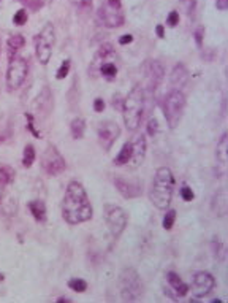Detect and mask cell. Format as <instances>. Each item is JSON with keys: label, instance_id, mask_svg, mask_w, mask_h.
<instances>
[{"label": "cell", "instance_id": "cell-1", "mask_svg": "<svg viewBox=\"0 0 228 303\" xmlns=\"http://www.w3.org/2000/svg\"><path fill=\"white\" fill-rule=\"evenodd\" d=\"M94 210L84 186L78 181L68 182L62 200V216L71 226L83 224L92 218Z\"/></svg>", "mask_w": 228, "mask_h": 303}, {"label": "cell", "instance_id": "cell-2", "mask_svg": "<svg viewBox=\"0 0 228 303\" xmlns=\"http://www.w3.org/2000/svg\"><path fill=\"white\" fill-rule=\"evenodd\" d=\"M174 192V177L168 167H160L154 175L149 198L159 210H167Z\"/></svg>", "mask_w": 228, "mask_h": 303}, {"label": "cell", "instance_id": "cell-3", "mask_svg": "<svg viewBox=\"0 0 228 303\" xmlns=\"http://www.w3.org/2000/svg\"><path fill=\"white\" fill-rule=\"evenodd\" d=\"M144 103L146 95L141 84L133 86V89L128 92V95L122 103V113H124V124L128 130H136L141 124V119L144 115Z\"/></svg>", "mask_w": 228, "mask_h": 303}, {"label": "cell", "instance_id": "cell-4", "mask_svg": "<svg viewBox=\"0 0 228 303\" xmlns=\"http://www.w3.org/2000/svg\"><path fill=\"white\" fill-rule=\"evenodd\" d=\"M92 71L97 75H100L107 81H114L117 76V54L114 51V48L111 45H103L100 46L99 53L94 58L92 62Z\"/></svg>", "mask_w": 228, "mask_h": 303}, {"label": "cell", "instance_id": "cell-5", "mask_svg": "<svg viewBox=\"0 0 228 303\" xmlns=\"http://www.w3.org/2000/svg\"><path fill=\"white\" fill-rule=\"evenodd\" d=\"M119 291L124 302H136L143 296V283L135 268H124L120 272Z\"/></svg>", "mask_w": 228, "mask_h": 303}, {"label": "cell", "instance_id": "cell-6", "mask_svg": "<svg viewBox=\"0 0 228 303\" xmlns=\"http://www.w3.org/2000/svg\"><path fill=\"white\" fill-rule=\"evenodd\" d=\"M164 115L167 118V122L171 129H174V127L179 124L182 118V113H184V108H185V95L177 91V89H171L164 99Z\"/></svg>", "mask_w": 228, "mask_h": 303}, {"label": "cell", "instance_id": "cell-7", "mask_svg": "<svg viewBox=\"0 0 228 303\" xmlns=\"http://www.w3.org/2000/svg\"><path fill=\"white\" fill-rule=\"evenodd\" d=\"M56 43V30L51 22H48L46 26L40 30V34L35 37V53L37 59L40 63H50L51 56H53V48Z\"/></svg>", "mask_w": 228, "mask_h": 303}, {"label": "cell", "instance_id": "cell-8", "mask_svg": "<svg viewBox=\"0 0 228 303\" xmlns=\"http://www.w3.org/2000/svg\"><path fill=\"white\" fill-rule=\"evenodd\" d=\"M29 73V62L21 56H10V63L6 68V87L10 91L19 89Z\"/></svg>", "mask_w": 228, "mask_h": 303}, {"label": "cell", "instance_id": "cell-9", "mask_svg": "<svg viewBox=\"0 0 228 303\" xmlns=\"http://www.w3.org/2000/svg\"><path fill=\"white\" fill-rule=\"evenodd\" d=\"M99 19L108 29L120 27L125 19L122 0H105L99 10Z\"/></svg>", "mask_w": 228, "mask_h": 303}, {"label": "cell", "instance_id": "cell-10", "mask_svg": "<svg viewBox=\"0 0 228 303\" xmlns=\"http://www.w3.org/2000/svg\"><path fill=\"white\" fill-rule=\"evenodd\" d=\"M105 221H107V226L110 229V232L114 238H117L122 235V232L127 227V213L124 208H120L117 205H105Z\"/></svg>", "mask_w": 228, "mask_h": 303}, {"label": "cell", "instance_id": "cell-11", "mask_svg": "<svg viewBox=\"0 0 228 303\" xmlns=\"http://www.w3.org/2000/svg\"><path fill=\"white\" fill-rule=\"evenodd\" d=\"M42 167L43 170L51 175V177H57V175H60L62 172H65L67 169V164H65V159L62 157V154L59 153V149L56 146L50 145L45 153L42 156Z\"/></svg>", "mask_w": 228, "mask_h": 303}, {"label": "cell", "instance_id": "cell-12", "mask_svg": "<svg viewBox=\"0 0 228 303\" xmlns=\"http://www.w3.org/2000/svg\"><path fill=\"white\" fill-rule=\"evenodd\" d=\"M216 280L214 276L208 272H197L193 275V283H192V294L197 299L205 297L214 289Z\"/></svg>", "mask_w": 228, "mask_h": 303}, {"label": "cell", "instance_id": "cell-13", "mask_svg": "<svg viewBox=\"0 0 228 303\" xmlns=\"http://www.w3.org/2000/svg\"><path fill=\"white\" fill-rule=\"evenodd\" d=\"M119 135H120L119 125L113 121H105L99 127V141L105 151H110L113 148V145L119 138Z\"/></svg>", "mask_w": 228, "mask_h": 303}, {"label": "cell", "instance_id": "cell-14", "mask_svg": "<svg viewBox=\"0 0 228 303\" xmlns=\"http://www.w3.org/2000/svg\"><path fill=\"white\" fill-rule=\"evenodd\" d=\"M114 184H116L119 194L124 198H136L143 194V186L138 181H133V180L117 177L116 180H114Z\"/></svg>", "mask_w": 228, "mask_h": 303}, {"label": "cell", "instance_id": "cell-15", "mask_svg": "<svg viewBox=\"0 0 228 303\" xmlns=\"http://www.w3.org/2000/svg\"><path fill=\"white\" fill-rule=\"evenodd\" d=\"M132 143V159H130L128 165L132 167V169H138L143 161L146 157V148H148V143H146V135L144 133H140L136 135V137L133 138Z\"/></svg>", "mask_w": 228, "mask_h": 303}, {"label": "cell", "instance_id": "cell-16", "mask_svg": "<svg viewBox=\"0 0 228 303\" xmlns=\"http://www.w3.org/2000/svg\"><path fill=\"white\" fill-rule=\"evenodd\" d=\"M144 73H146V81L151 91H156L157 86L160 84L162 78H164V67L159 61H148L144 65Z\"/></svg>", "mask_w": 228, "mask_h": 303}, {"label": "cell", "instance_id": "cell-17", "mask_svg": "<svg viewBox=\"0 0 228 303\" xmlns=\"http://www.w3.org/2000/svg\"><path fill=\"white\" fill-rule=\"evenodd\" d=\"M14 170L10 165H0V200L10 192V187L14 182Z\"/></svg>", "mask_w": 228, "mask_h": 303}, {"label": "cell", "instance_id": "cell-18", "mask_svg": "<svg viewBox=\"0 0 228 303\" xmlns=\"http://www.w3.org/2000/svg\"><path fill=\"white\" fill-rule=\"evenodd\" d=\"M187 81H189V71H187V68L182 65V63H177V65H174L173 71H171V75H170L171 87L181 91L182 87L187 84Z\"/></svg>", "mask_w": 228, "mask_h": 303}, {"label": "cell", "instance_id": "cell-19", "mask_svg": "<svg viewBox=\"0 0 228 303\" xmlns=\"http://www.w3.org/2000/svg\"><path fill=\"white\" fill-rule=\"evenodd\" d=\"M167 280H168V284L171 286V289L176 292V297H184L187 292H189V286H187L182 280L181 276L174 272H170L167 275Z\"/></svg>", "mask_w": 228, "mask_h": 303}, {"label": "cell", "instance_id": "cell-20", "mask_svg": "<svg viewBox=\"0 0 228 303\" xmlns=\"http://www.w3.org/2000/svg\"><path fill=\"white\" fill-rule=\"evenodd\" d=\"M29 210L32 213V216L35 218V221L43 222L46 219V205L43 200H32L29 203Z\"/></svg>", "mask_w": 228, "mask_h": 303}, {"label": "cell", "instance_id": "cell-21", "mask_svg": "<svg viewBox=\"0 0 228 303\" xmlns=\"http://www.w3.org/2000/svg\"><path fill=\"white\" fill-rule=\"evenodd\" d=\"M216 156H217L219 162H221L222 165H227V162H228V135L227 133H224L221 141L217 143Z\"/></svg>", "mask_w": 228, "mask_h": 303}, {"label": "cell", "instance_id": "cell-22", "mask_svg": "<svg viewBox=\"0 0 228 303\" xmlns=\"http://www.w3.org/2000/svg\"><path fill=\"white\" fill-rule=\"evenodd\" d=\"M70 130H71L73 138L81 140L84 137V132H86V121L83 118H75L70 124Z\"/></svg>", "mask_w": 228, "mask_h": 303}, {"label": "cell", "instance_id": "cell-23", "mask_svg": "<svg viewBox=\"0 0 228 303\" xmlns=\"http://www.w3.org/2000/svg\"><path fill=\"white\" fill-rule=\"evenodd\" d=\"M214 211L217 216H225L227 214V190L222 189L214 198Z\"/></svg>", "mask_w": 228, "mask_h": 303}, {"label": "cell", "instance_id": "cell-24", "mask_svg": "<svg viewBox=\"0 0 228 303\" xmlns=\"http://www.w3.org/2000/svg\"><path fill=\"white\" fill-rule=\"evenodd\" d=\"M130 159H132V143L128 141L122 146L120 153L117 154L116 159H114V164L116 165H128Z\"/></svg>", "mask_w": 228, "mask_h": 303}, {"label": "cell", "instance_id": "cell-25", "mask_svg": "<svg viewBox=\"0 0 228 303\" xmlns=\"http://www.w3.org/2000/svg\"><path fill=\"white\" fill-rule=\"evenodd\" d=\"M24 45H26V40H24V37L21 34L11 35L10 38H8V50H10V56L18 53Z\"/></svg>", "mask_w": 228, "mask_h": 303}, {"label": "cell", "instance_id": "cell-26", "mask_svg": "<svg viewBox=\"0 0 228 303\" xmlns=\"http://www.w3.org/2000/svg\"><path fill=\"white\" fill-rule=\"evenodd\" d=\"M35 157H37V154H35V148L32 146V145H27L26 148H24V154H22V165L24 167H32V164L35 162Z\"/></svg>", "mask_w": 228, "mask_h": 303}, {"label": "cell", "instance_id": "cell-27", "mask_svg": "<svg viewBox=\"0 0 228 303\" xmlns=\"http://www.w3.org/2000/svg\"><path fill=\"white\" fill-rule=\"evenodd\" d=\"M68 288L75 292H86L87 291V283L81 278H73L68 281Z\"/></svg>", "mask_w": 228, "mask_h": 303}, {"label": "cell", "instance_id": "cell-28", "mask_svg": "<svg viewBox=\"0 0 228 303\" xmlns=\"http://www.w3.org/2000/svg\"><path fill=\"white\" fill-rule=\"evenodd\" d=\"M174 221H176V211L170 210V211H167L164 221H162V226H164V229H167V230H171L174 226Z\"/></svg>", "mask_w": 228, "mask_h": 303}, {"label": "cell", "instance_id": "cell-29", "mask_svg": "<svg viewBox=\"0 0 228 303\" xmlns=\"http://www.w3.org/2000/svg\"><path fill=\"white\" fill-rule=\"evenodd\" d=\"M27 19H29V14H27V10H19L18 13H14V16H13V22L16 24V26H24V24L27 22Z\"/></svg>", "mask_w": 228, "mask_h": 303}, {"label": "cell", "instance_id": "cell-30", "mask_svg": "<svg viewBox=\"0 0 228 303\" xmlns=\"http://www.w3.org/2000/svg\"><path fill=\"white\" fill-rule=\"evenodd\" d=\"M70 67H71V61H70V59L63 61V62H62V65L59 67V70H57V73H56V78H57V79H63L65 76L68 75V71H70Z\"/></svg>", "mask_w": 228, "mask_h": 303}, {"label": "cell", "instance_id": "cell-31", "mask_svg": "<svg viewBox=\"0 0 228 303\" xmlns=\"http://www.w3.org/2000/svg\"><path fill=\"white\" fill-rule=\"evenodd\" d=\"M181 197H182L184 202H192L193 198H195V194H193V190H192L190 187L182 186V189H181Z\"/></svg>", "mask_w": 228, "mask_h": 303}, {"label": "cell", "instance_id": "cell-32", "mask_svg": "<svg viewBox=\"0 0 228 303\" xmlns=\"http://www.w3.org/2000/svg\"><path fill=\"white\" fill-rule=\"evenodd\" d=\"M159 130V122H157V119L156 118H151L149 119V122H148V133L151 135V137H154V135L157 133Z\"/></svg>", "mask_w": 228, "mask_h": 303}, {"label": "cell", "instance_id": "cell-33", "mask_svg": "<svg viewBox=\"0 0 228 303\" xmlns=\"http://www.w3.org/2000/svg\"><path fill=\"white\" fill-rule=\"evenodd\" d=\"M167 24L170 27H176L179 24V13L177 11H171L168 14V18H167Z\"/></svg>", "mask_w": 228, "mask_h": 303}, {"label": "cell", "instance_id": "cell-34", "mask_svg": "<svg viewBox=\"0 0 228 303\" xmlns=\"http://www.w3.org/2000/svg\"><path fill=\"white\" fill-rule=\"evenodd\" d=\"M24 3H26L30 10H38V8L43 6V0H22Z\"/></svg>", "mask_w": 228, "mask_h": 303}, {"label": "cell", "instance_id": "cell-35", "mask_svg": "<svg viewBox=\"0 0 228 303\" xmlns=\"http://www.w3.org/2000/svg\"><path fill=\"white\" fill-rule=\"evenodd\" d=\"M195 6H197V0H184V8L187 14H192L195 11Z\"/></svg>", "mask_w": 228, "mask_h": 303}, {"label": "cell", "instance_id": "cell-36", "mask_svg": "<svg viewBox=\"0 0 228 303\" xmlns=\"http://www.w3.org/2000/svg\"><path fill=\"white\" fill-rule=\"evenodd\" d=\"M94 0H73V3H75V6L81 8V10H86V8H89L92 5Z\"/></svg>", "mask_w": 228, "mask_h": 303}, {"label": "cell", "instance_id": "cell-37", "mask_svg": "<svg viewBox=\"0 0 228 303\" xmlns=\"http://www.w3.org/2000/svg\"><path fill=\"white\" fill-rule=\"evenodd\" d=\"M94 110L97 111V113H102V111L105 110V102H103V99H95V102H94Z\"/></svg>", "mask_w": 228, "mask_h": 303}, {"label": "cell", "instance_id": "cell-38", "mask_svg": "<svg viewBox=\"0 0 228 303\" xmlns=\"http://www.w3.org/2000/svg\"><path fill=\"white\" fill-rule=\"evenodd\" d=\"M216 6H217V10L225 11L228 8V0H216Z\"/></svg>", "mask_w": 228, "mask_h": 303}, {"label": "cell", "instance_id": "cell-39", "mask_svg": "<svg viewBox=\"0 0 228 303\" xmlns=\"http://www.w3.org/2000/svg\"><path fill=\"white\" fill-rule=\"evenodd\" d=\"M132 42H133V37L128 35V34H127V35H122V37L119 38V43H120V45H127V43H132Z\"/></svg>", "mask_w": 228, "mask_h": 303}, {"label": "cell", "instance_id": "cell-40", "mask_svg": "<svg viewBox=\"0 0 228 303\" xmlns=\"http://www.w3.org/2000/svg\"><path fill=\"white\" fill-rule=\"evenodd\" d=\"M157 35L160 38H164V26H162V24H159V26H157Z\"/></svg>", "mask_w": 228, "mask_h": 303}, {"label": "cell", "instance_id": "cell-41", "mask_svg": "<svg viewBox=\"0 0 228 303\" xmlns=\"http://www.w3.org/2000/svg\"><path fill=\"white\" fill-rule=\"evenodd\" d=\"M57 302H59V303H63V302H71V300L67 299V297H60V299H57Z\"/></svg>", "mask_w": 228, "mask_h": 303}, {"label": "cell", "instance_id": "cell-42", "mask_svg": "<svg viewBox=\"0 0 228 303\" xmlns=\"http://www.w3.org/2000/svg\"><path fill=\"white\" fill-rule=\"evenodd\" d=\"M0 2H2V0H0Z\"/></svg>", "mask_w": 228, "mask_h": 303}]
</instances>
